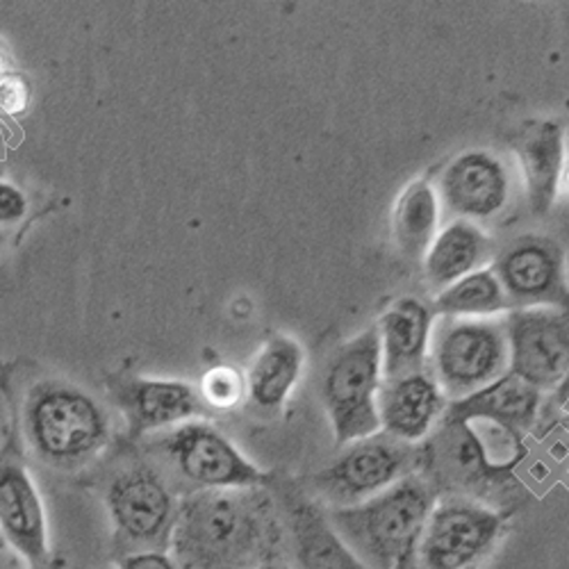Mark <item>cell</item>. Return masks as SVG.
I'll return each mask as SVG.
<instances>
[{"label":"cell","instance_id":"cell-1","mask_svg":"<svg viewBox=\"0 0 569 569\" xmlns=\"http://www.w3.org/2000/svg\"><path fill=\"white\" fill-rule=\"evenodd\" d=\"M282 527L262 488L194 490L176 506L169 536L178 569H258L273 562Z\"/></svg>","mask_w":569,"mask_h":569},{"label":"cell","instance_id":"cell-2","mask_svg":"<svg viewBox=\"0 0 569 569\" xmlns=\"http://www.w3.org/2000/svg\"><path fill=\"white\" fill-rule=\"evenodd\" d=\"M438 490L421 471L362 503L330 508V529L369 569H415L419 540Z\"/></svg>","mask_w":569,"mask_h":569},{"label":"cell","instance_id":"cell-3","mask_svg":"<svg viewBox=\"0 0 569 569\" xmlns=\"http://www.w3.org/2000/svg\"><path fill=\"white\" fill-rule=\"evenodd\" d=\"M28 438L41 460L76 469L108 445L110 419L87 392L64 383H46L28 408Z\"/></svg>","mask_w":569,"mask_h":569},{"label":"cell","instance_id":"cell-4","mask_svg":"<svg viewBox=\"0 0 569 569\" xmlns=\"http://www.w3.org/2000/svg\"><path fill=\"white\" fill-rule=\"evenodd\" d=\"M381 383V347H378L376 326H371L336 351L321 381V401L338 449L381 431L378 423Z\"/></svg>","mask_w":569,"mask_h":569},{"label":"cell","instance_id":"cell-5","mask_svg":"<svg viewBox=\"0 0 569 569\" xmlns=\"http://www.w3.org/2000/svg\"><path fill=\"white\" fill-rule=\"evenodd\" d=\"M431 376L442 397L460 401L508 371V345L499 319H440L429 347Z\"/></svg>","mask_w":569,"mask_h":569},{"label":"cell","instance_id":"cell-6","mask_svg":"<svg viewBox=\"0 0 569 569\" xmlns=\"http://www.w3.org/2000/svg\"><path fill=\"white\" fill-rule=\"evenodd\" d=\"M160 456L197 490L262 488L269 477L212 423L194 419L156 440Z\"/></svg>","mask_w":569,"mask_h":569},{"label":"cell","instance_id":"cell-7","mask_svg":"<svg viewBox=\"0 0 569 569\" xmlns=\"http://www.w3.org/2000/svg\"><path fill=\"white\" fill-rule=\"evenodd\" d=\"M419 465L421 447L415 449V445H403L378 431L347 445L336 462L317 473L315 486L333 508L356 506L417 473Z\"/></svg>","mask_w":569,"mask_h":569},{"label":"cell","instance_id":"cell-8","mask_svg":"<svg viewBox=\"0 0 569 569\" xmlns=\"http://www.w3.org/2000/svg\"><path fill=\"white\" fill-rule=\"evenodd\" d=\"M503 517L465 497L436 501L417 549L419 569H467L490 551Z\"/></svg>","mask_w":569,"mask_h":569},{"label":"cell","instance_id":"cell-9","mask_svg":"<svg viewBox=\"0 0 569 569\" xmlns=\"http://www.w3.org/2000/svg\"><path fill=\"white\" fill-rule=\"evenodd\" d=\"M508 373L538 392L558 388L569 367V321L560 308H515L506 312Z\"/></svg>","mask_w":569,"mask_h":569},{"label":"cell","instance_id":"cell-10","mask_svg":"<svg viewBox=\"0 0 569 569\" xmlns=\"http://www.w3.org/2000/svg\"><path fill=\"white\" fill-rule=\"evenodd\" d=\"M515 308H560L567 303L565 251L547 234H521L492 258L490 267Z\"/></svg>","mask_w":569,"mask_h":569},{"label":"cell","instance_id":"cell-11","mask_svg":"<svg viewBox=\"0 0 569 569\" xmlns=\"http://www.w3.org/2000/svg\"><path fill=\"white\" fill-rule=\"evenodd\" d=\"M108 512L121 538L141 547H158L169 540L176 499L164 479L151 467H130L110 483Z\"/></svg>","mask_w":569,"mask_h":569},{"label":"cell","instance_id":"cell-12","mask_svg":"<svg viewBox=\"0 0 569 569\" xmlns=\"http://www.w3.org/2000/svg\"><path fill=\"white\" fill-rule=\"evenodd\" d=\"M510 171L506 162L486 149L456 156L440 176L438 201L456 219H492L510 201Z\"/></svg>","mask_w":569,"mask_h":569},{"label":"cell","instance_id":"cell-13","mask_svg":"<svg viewBox=\"0 0 569 569\" xmlns=\"http://www.w3.org/2000/svg\"><path fill=\"white\" fill-rule=\"evenodd\" d=\"M117 399L134 438L171 431L210 412L192 383L171 378H128L117 388Z\"/></svg>","mask_w":569,"mask_h":569},{"label":"cell","instance_id":"cell-14","mask_svg":"<svg viewBox=\"0 0 569 569\" xmlns=\"http://www.w3.org/2000/svg\"><path fill=\"white\" fill-rule=\"evenodd\" d=\"M0 533L32 567L51 560L49 525L34 481L19 462L0 465Z\"/></svg>","mask_w":569,"mask_h":569},{"label":"cell","instance_id":"cell-15","mask_svg":"<svg viewBox=\"0 0 569 569\" xmlns=\"http://www.w3.org/2000/svg\"><path fill=\"white\" fill-rule=\"evenodd\" d=\"M445 408L447 399L429 371L392 378L383 381L378 390L381 433L403 445H417L429 438Z\"/></svg>","mask_w":569,"mask_h":569},{"label":"cell","instance_id":"cell-16","mask_svg":"<svg viewBox=\"0 0 569 569\" xmlns=\"http://www.w3.org/2000/svg\"><path fill=\"white\" fill-rule=\"evenodd\" d=\"M436 317L415 297L395 301L376 323L383 381L426 371Z\"/></svg>","mask_w":569,"mask_h":569},{"label":"cell","instance_id":"cell-17","mask_svg":"<svg viewBox=\"0 0 569 569\" xmlns=\"http://www.w3.org/2000/svg\"><path fill=\"white\" fill-rule=\"evenodd\" d=\"M533 214H547L558 197L565 164V130L556 119L527 121L510 137Z\"/></svg>","mask_w":569,"mask_h":569},{"label":"cell","instance_id":"cell-18","mask_svg":"<svg viewBox=\"0 0 569 569\" xmlns=\"http://www.w3.org/2000/svg\"><path fill=\"white\" fill-rule=\"evenodd\" d=\"M284 501L297 569H369L330 529L326 510L319 503L299 492Z\"/></svg>","mask_w":569,"mask_h":569},{"label":"cell","instance_id":"cell-19","mask_svg":"<svg viewBox=\"0 0 569 569\" xmlns=\"http://www.w3.org/2000/svg\"><path fill=\"white\" fill-rule=\"evenodd\" d=\"M495 256V244L481 226L467 219H453L438 230L426 251L423 276L431 290L442 292L460 278L483 269Z\"/></svg>","mask_w":569,"mask_h":569},{"label":"cell","instance_id":"cell-20","mask_svg":"<svg viewBox=\"0 0 569 569\" xmlns=\"http://www.w3.org/2000/svg\"><path fill=\"white\" fill-rule=\"evenodd\" d=\"M303 362V347L295 338H269L244 376L251 406L264 415H278L299 383Z\"/></svg>","mask_w":569,"mask_h":569},{"label":"cell","instance_id":"cell-21","mask_svg":"<svg viewBox=\"0 0 569 569\" xmlns=\"http://www.w3.org/2000/svg\"><path fill=\"white\" fill-rule=\"evenodd\" d=\"M540 403L542 392L506 371L488 388L473 392L460 401H451L445 408V419L460 421L469 417H488L525 433L536 423Z\"/></svg>","mask_w":569,"mask_h":569},{"label":"cell","instance_id":"cell-22","mask_svg":"<svg viewBox=\"0 0 569 569\" xmlns=\"http://www.w3.org/2000/svg\"><path fill=\"white\" fill-rule=\"evenodd\" d=\"M438 226L440 201L436 187L429 180L410 182L401 192L392 214V232L399 251L410 260L423 258L440 230Z\"/></svg>","mask_w":569,"mask_h":569},{"label":"cell","instance_id":"cell-23","mask_svg":"<svg viewBox=\"0 0 569 569\" xmlns=\"http://www.w3.org/2000/svg\"><path fill=\"white\" fill-rule=\"evenodd\" d=\"M512 306L495 271L483 267L438 292L431 312L440 319H490L510 312Z\"/></svg>","mask_w":569,"mask_h":569},{"label":"cell","instance_id":"cell-24","mask_svg":"<svg viewBox=\"0 0 569 569\" xmlns=\"http://www.w3.org/2000/svg\"><path fill=\"white\" fill-rule=\"evenodd\" d=\"M456 421V419H453ZM465 431L479 453L488 481L506 479L508 473L527 458L525 433L488 417L460 419Z\"/></svg>","mask_w":569,"mask_h":569},{"label":"cell","instance_id":"cell-25","mask_svg":"<svg viewBox=\"0 0 569 569\" xmlns=\"http://www.w3.org/2000/svg\"><path fill=\"white\" fill-rule=\"evenodd\" d=\"M197 390L210 412H230L247 397V381L240 369L217 365L203 373Z\"/></svg>","mask_w":569,"mask_h":569},{"label":"cell","instance_id":"cell-26","mask_svg":"<svg viewBox=\"0 0 569 569\" xmlns=\"http://www.w3.org/2000/svg\"><path fill=\"white\" fill-rule=\"evenodd\" d=\"M30 103V87L17 71L0 82V110L6 114H23Z\"/></svg>","mask_w":569,"mask_h":569},{"label":"cell","instance_id":"cell-27","mask_svg":"<svg viewBox=\"0 0 569 569\" xmlns=\"http://www.w3.org/2000/svg\"><path fill=\"white\" fill-rule=\"evenodd\" d=\"M28 212V201L10 182H0V228H10L23 219Z\"/></svg>","mask_w":569,"mask_h":569},{"label":"cell","instance_id":"cell-28","mask_svg":"<svg viewBox=\"0 0 569 569\" xmlns=\"http://www.w3.org/2000/svg\"><path fill=\"white\" fill-rule=\"evenodd\" d=\"M121 569H178L173 558L160 549L130 553L121 560Z\"/></svg>","mask_w":569,"mask_h":569},{"label":"cell","instance_id":"cell-29","mask_svg":"<svg viewBox=\"0 0 569 569\" xmlns=\"http://www.w3.org/2000/svg\"><path fill=\"white\" fill-rule=\"evenodd\" d=\"M14 73V64H12V58L8 56L6 49H0V82H3L8 76Z\"/></svg>","mask_w":569,"mask_h":569},{"label":"cell","instance_id":"cell-30","mask_svg":"<svg viewBox=\"0 0 569 569\" xmlns=\"http://www.w3.org/2000/svg\"><path fill=\"white\" fill-rule=\"evenodd\" d=\"M258 569H282V567H278V565L269 562V565H262V567H258Z\"/></svg>","mask_w":569,"mask_h":569},{"label":"cell","instance_id":"cell-31","mask_svg":"<svg viewBox=\"0 0 569 569\" xmlns=\"http://www.w3.org/2000/svg\"><path fill=\"white\" fill-rule=\"evenodd\" d=\"M467 569H479V567H477V565H471V567H467Z\"/></svg>","mask_w":569,"mask_h":569},{"label":"cell","instance_id":"cell-32","mask_svg":"<svg viewBox=\"0 0 569 569\" xmlns=\"http://www.w3.org/2000/svg\"><path fill=\"white\" fill-rule=\"evenodd\" d=\"M0 242H3V234H0Z\"/></svg>","mask_w":569,"mask_h":569}]
</instances>
